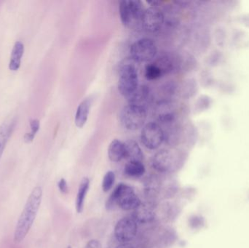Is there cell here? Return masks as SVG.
<instances>
[{
    "mask_svg": "<svg viewBox=\"0 0 249 248\" xmlns=\"http://www.w3.org/2000/svg\"><path fill=\"white\" fill-rule=\"evenodd\" d=\"M124 159L128 162H142L143 160V153L139 144L133 141L129 140L124 143Z\"/></svg>",
    "mask_w": 249,
    "mask_h": 248,
    "instance_id": "11",
    "label": "cell"
},
{
    "mask_svg": "<svg viewBox=\"0 0 249 248\" xmlns=\"http://www.w3.org/2000/svg\"><path fill=\"white\" fill-rule=\"evenodd\" d=\"M15 126H16V122L14 120L4 122L0 126V160L7 143L8 142L9 138H10L14 131Z\"/></svg>",
    "mask_w": 249,
    "mask_h": 248,
    "instance_id": "15",
    "label": "cell"
},
{
    "mask_svg": "<svg viewBox=\"0 0 249 248\" xmlns=\"http://www.w3.org/2000/svg\"><path fill=\"white\" fill-rule=\"evenodd\" d=\"M30 126L32 131L29 133H26V135H24L25 142L27 143V144L33 141L36 132L39 131V126H40L39 121L36 119H32V120H30Z\"/></svg>",
    "mask_w": 249,
    "mask_h": 248,
    "instance_id": "24",
    "label": "cell"
},
{
    "mask_svg": "<svg viewBox=\"0 0 249 248\" xmlns=\"http://www.w3.org/2000/svg\"><path fill=\"white\" fill-rule=\"evenodd\" d=\"M189 224H190L191 228L197 230V229L201 228L204 225V219H203V217L199 216V215H194L189 220Z\"/></svg>",
    "mask_w": 249,
    "mask_h": 248,
    "instance_id": "27",
    "label": "cell"
},
{
    "mask_svg": "<svg viewBox=\"0 0 249 248\" xmlns=\"http://www.w3.org/2000/svg\"><path fill=\"white\" fill-rule=\"evenodd\" d=\"M158 119L163 124L172 123L175 119V113L173 111L172 106L169 103H163L158 105Z\"/></svg>",
    "mask_w": 249,
    "mask_h": 248,
    "instance_id": "19",
    "label": "cell"
},
{
    "mask_svg": "<svg viewBox=\"0 0 249 248\" xmlns=\"http://www.w3.org/2000/svg\"><path fill=\"white\" fill-rule=\"evenodd\" d=\"M137 69L133 64L124 63L120 68L119 82L118 90L122 96L129 97L131 96L138 88Z\"/></svg>",
    "mask_w": 249,
    "mask_h": 248,
    "instance_id": "3",
    "label": "cell"
},
{
    "mask_svg": "<svg viewBox=\"0 0 249 248\" xmlns=\"http://www.w3.org/2000/svg\"><path fill=\"white\" fill-rule=\"evenodd\" d=\"M24 52V45L21 42H16L12 50L9 68L11 71H17L20 68V61Z\"/></svg>",
    "mask_w": 249,
    "mask_h": 248,
    "instance_id": "17",
    "label": "cell"
},
{
    "mask_svg": "<svg viewBox=\"0 0 249 248\" xmlns=\"http://www.w3.org/2000/svg\"><path fill=\"white\" fill-rule=\"evenodd\" d=\"M116 248H134L131 245L128 244V243H123L121 246H118Z\"/></svg>",
    "mask_w": 249,
    "mask_h": 248,
    "instance_id": "30",
    "label": "cell"
},
{
    "mask_svg": "<svg viewBox=\"0 0 249 248\" xmlns=\"http://www.w3.org/2000/svg\"><path fill=\"white\" fill-rule=\"evenodd\" d=\"M90 187V181L87 177L83 178L80 182L76 198V211L78 214L83 212L84 208L85 199Z\"/></svg>",
    "mask_w": 249,
    "mask_h": 248,
    "instance_id": "18",
    "label": "cell"
},
{
    "mask_svg": "<svg viewBox=\"0 0 249 248\" xmlns=\"http://www.w3.org/2000/svg\"><path fill=\"white\" fill-rule=\"evenodd\" d=\"M92 100L90 99H86L83 100L77 107L75 115V125L77 128H82L86 125L89 118V112L91 107Z\"/></svg>",
    "mask_w": 249,
    "mask_h": 248,
    "instance_id": "12",
    "label": "cell"
},
{
    "mask_svg": "<svg viewBox=\"0 0 249 248\" xmlns=\"http://www.w3.org/2000/svg\"><path fill=\"white\" fill-rule=\"evenodd\" d=\"M137 222L133 218H122L115 226V236L117 240L123 243L131 241L137 233Z\"/></svg>",
    "mask_w": 249,
    "mask_h": 248,
    "instance_id": "8",
    "label": "cell"
},
{
    "mask_svg": "<svg viewBox=\"0 0 249 248\" xmlns=\"http://www.w3.org/2000/svg\"><path fill=\"white\" fill-rule=\"evenodd\" d=\"M121 122L129 131H136L143 126L146 119V109L135 105L124 106L121 112Z\"/></svg>",
    "mask_w": 249,
    "mask_h": 248,
    "instance_id": "4",
    "label": "cell"
},
{
    "mask_svg": "<svg viewBox=\"0 0 249 248\" xmlns=\"http://www.w3.org/2000/svg\"><path fill=\"white\" fill-rule=\"evenodd\" d=\"M42 189L41 186L34 188L25 204L24 208L18 220L14 231V243H22L30 231L37 215L42 202Z\"/></svg>",
    "mask_w": 249,
    "mask_h": 248,
    "instance_id": "1",
    "label": "cell"
},
{
    "mask_svg": "<svg viewBox=\"0 0 249 248\" xmlns=\"http://www.w3.org/2000/svg\"><path fill=\"white\" fill-rule=\"evenodd\" d=\"M58 186L61 193L67 194L68 192V185H67V182L65 179H61L58 182Z\"/></svg>",
    "mask_w": 249,
    "mask_h": 248,
    "instance_id": "28",
    "label": "cell"
},
{
    "mask_svg": "<svg viewBox=\"0 0 249 248\" xmlns=\"http://www.w3.org/2000/svg\"><path fill=\"white\" fill-rule=\"evenodd\" d=\"M162 71L155 64L147 65L145 68V77L147 80H155L162 77Z\"/></svg>",
    "mask_w": 249,
    "mask_h": 248,
    "instance_id": "23",
    "label": "cell"
},
{
    "mask_svg": "<svg viewBox=\"0 0 249 248\" xmlns=\"http://www.w3.org/2000/svg\"><path fill=\"white\" fill-rule=\"evenodd\" d=\"M171 54L165 53L157 58L153 63L162 71V75L171 72L177 66V60Z\"/></svg>",
    "mask_w": 249,
    "mask_h": 248,
    "instance_id": "13",
    "label": "cell"
},
{
    "mask_svg": "<svg viewBox=\"0 0 249 248\" xmlns=\"http://www.w3.org/2000/svg\"><path fill=\"white\" fill-rule=\"evenodd\" d=\"M165 139V133L162 128L155 122L146 124L142 131L141 140L143 145L149 149L154 150L159 148Z\"/></svg>",
    "mask_w": 249,
    "mask_h": 248,
    "instance_id": "7",
    "label": "cell"
},
{
    "mask_svg": "<svg viewBox=\"0 0 249 248\" xmlns=\"http://www.w3.org/2000/svg\"><path fill=\"white\" fill-rule=\"evenodd\" d=\"M120 16L121 21L124 26H127L132 22L131 13H130L129 1H120L119 4Z\"/></svg>",
    "mask_w": 249,
    "mask_h": 248,
    "instance_id": "21",
    "label": "cell"
},
{
    "mask_svg": "<svg viewBox=\"0 0 249 248\" xmlns=\"http://www.w3.org/2000/svg\"><path fill=\"white\" fill-rule=\"evenodd\" d=\"M124 171L129 177L140 178L144 174L145 167L142 162H128L124 166Z\"/></svg>",
    "mask_w": 249,
    "mask_h": 248,
    "instance_id": "20",
    "label": "cell"
},
{
    "mask_svg": "<svg viewBox=\"0 0 249 248\" xmlns=\"http://www.w3.org/2000/svg\"><path fill=\"white\" fill-rule=\"evenodd\" d=\"M109 160L114 163H118L124 158V144L122 141L115 139L109 144L108 149Z\"/></svg>",
    "mask_w": 249,
    "mask_h": 248,
    "instance_id": "16",
    "label": "cell"
},
{
    "mask_svg": "<svg viewBox=\"0 0 249 248\" xmlns=\"http://www.w3.org/2000/svg\"><path fill=\"white\" fill-rule=\"evenodd\" d=\"M128 98L129 104L140 106L146 109V106L152 101V96L149 87L142 86L138 87L136 91Z\"/></svg>",
    "mask_w": 249,
    "mask_h": 248,
    "instance_id": "10",
    "label": "cell"
},
{
    "mask_svg": "<svg viewBox=\"0 0 249 248\" xmlns=\"http://www.w3.org/2000/svg\"><path fill=\"white\" fill-rule=\"evenodd\" d=\"M130 52L131 58L135 62H147L156 56L157 47L152 39L143 38L131 45Z\"/></svg>",
    "mask_w": 249,
    "mask_h": 248,
    "instance_id": "5",
    "label": "cell"
},
{
    "mask_svg": "<svg viewBox=\"0 0 249 248\" xmlns=\"http://www.w3.org/2000/svg\"><path fill=\"white\" fill-rule=\"evenodd\" d=\"M142 21L148 32H157L163 24L164 16L159 9L150 7L143 12Z\"/></svg>",
    "mask_w": 249,
    "mask_h": 248,
    "instance_id": "9",
    "label": "cell"
},
{
    "mask_svg": "<svg viewBox=\"0 0 249 248\" xmlns=\"http://www.w3.org/2000/svg\"><path fill=\"white\" fill-rule=\"evenodd\" d=\"M130 13H131L132 20L142 19L143 16V10L142 2L138 0H129Z\"/></svg>",
    "mask_w": 249,
    "mask_h": 248,
    "instance_id": "22",
    "label": "cell"
},
{
    "mask_svg": "<svg viewBox=\"0 0 249 248\" xmlns=\"http://www.w3.org/2000/svg\"><path fill=\"white\" fill-rule=\"evenodd\" d=\"M155 214L153 210L148 205L141 204L133 213V218L136 222L147 224L155 219Z\"/></svg>",
    "mask_w": 249,
    "mask_h": 248,
    "instance_id": "14",
    "label": "cell"
},
{
    "mask_svg": "<svg viewBox=\"0 0 249 248\" xmlns=\"http://www.w3.org/2000/svg\"><path fill=\"white\" fill-rule=\"evenodd\" d=\"M180 163L177 152L171 150H161L152 160V166L160 173H169L177 170Z\"/></svg>",
    "mask_w": 249,
    "mask_h": 248,
    "instance_id": "6",
    "label": "cell"
},
{
    "mask_svg": "<svg viewBox=\"0 0 249 248\" xmlns=\"http://www.w3.org/2000/svg\"><path fill=\"white\" fill-rule=\"evenodd\" d=\"M142 204L140 199L130 186L121 183L117 186L107 202V208L120 207L124 211H134Z\"/></svg>",
    "mask_w": 249,
    "mask_h": 248,
    "instance_id": "2",
    "label": "cell"
},
{
    "mask_svg": "<svg viewBox=\"0 0 249 248\" xmlns=\"http://www.w3.org/2000/svg\"><path fill=\"white\" fill-rule=\"evenodd\" d=\"M67 248H71V246H69V247Z\"/></svg>",
    "mask_w": 249,
    "mask_h": 248,
    "instance_id": "31",
    "label": "cell"
},
{
    "mask_svg": "<svg viewBox=\"0 0 249 248\" xmlns=\"http://www.w3.org/2000/svg\"><path fill=\"white\" fill-rule=\"evenodd\" d=\"M158 189H159V183L158 181L155 179H151V180L147 181L146 183V195L149 196H155L156 194L158 193Z\"/></svg>",
    "mask_w": 249,
    "mask_h": 248,
    "instance_id": "26",
    "label": "cell"
},
{
    "mask_svg": "<svg viewBox=\"0 0 249 248\" xmlns=\"http://www.w3.org/2000/svg\"><path fill=\"white\" fill-rule=\"evenodd\" d=\"M115 181V173L109 171L105 174L102 182V189L104 192H107L112 189Z\"/></svg>",
    "mask_w": 249,
    "mask_h": 248,
    "instance_id": "25",
    "label": "cell"
},
{
    "mask_svg": "<svg viewBox=\"0 0 249 248\" xmlns=\"http://www.w3.org/2000/svg\"><path fill=\"white\" fill-rule=\"evenodd\" d=\"M84 248H102V246L99 240H92L87 243Z\"/></svg>",
    "mask_w": 249,
    "mask_h": 248,
    "instance_id": "29",
    "label": "cell"
}]
</instances>
